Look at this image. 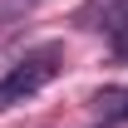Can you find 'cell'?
<instances>
[{
	"mask_svg": "<svg viewBox=\"0 0 128 128\" xmlns=\"http://www.w3.org/2000/svg\"><path fill=\"white\" fill-rule=\"evenodd\" d=\"M59 69H64V49L59 44H34L25 54H15L10 69L0 74V113L15 108V104H25V98H34Z\"/></svg>",
	"mask_w": 128,
	"mask_h": 128,
	"instance_id": "obj_1",
	"label": "cell"
},
{
	"mask_svg": "<svg viewBox=\"0 0 128 128\" xmlns=\"http://www.w3.org/2000/svg\"><path fill=\"white\" fill-rule=\"evenodd\" d=\"M118 15H128V0H89L74 25H84V30H104V25H113Z\"/></svg>",
	"mask_w": 128,
	"mask_h": 128,
	"instance_id": "obj_2",
	"label": "cell"
},
{
	"mask_svg": "<svg viewBox=\"0 0 128 128\" xmlns=\"http://www.w3.org/2000/svg\"><path fill=\"white\" fill-rule=\"evenodd\" d=\"M94 104H98L104 118H128V89H104Z\"/></svg>",
	"mask_w": 128,
	"mask_h": 128,
	"instance_id": "obj_3",
	"label": "cell"
},
{
	"mask_svg": "<svg viewBox=\"0 0 128 128\" xmlns=\"http://www.w3.org/2000/svg\"><path fill=\"white\" fill-rule=\"evenodd\" d=\"M108 44H113V59L128 64V15H118V20L108 25Z\"/></svg>",
	"mask_w": 128,
	"mask_h": 128,
	"instance_id": "obj_4",
	"label": "cell"
},
{
	"mask_svg": "<svg viewBox=\"0 0 128 128\" xmlns=\"http://www.w3.org/2000/svg\"><path fill=\"white\" fill-rule=\"evenodd\" d=\"M10 59H15V54H0V74H5V69H10Z\"/></svg>",
	"mask_w": 128,
	"mask_h": 128,
	"instance_id": "obj_5",
	"label": "cell"
}]
</instances>
